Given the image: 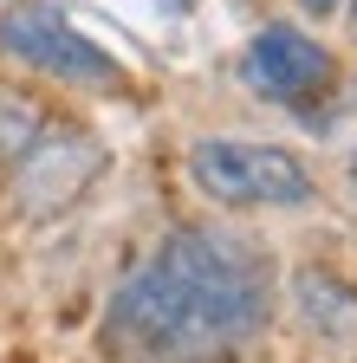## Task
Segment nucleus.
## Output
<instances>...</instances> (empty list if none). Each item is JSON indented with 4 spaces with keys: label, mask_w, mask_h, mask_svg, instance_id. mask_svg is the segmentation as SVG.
<instances>
[{
    "label": "nucleus",
    "mask_w": 357,
    "mask_h": 363,
    "mask_svg": "<svg viewBox=\"0 0 357 363\" xmlns=\"http://www.w3.org/2000/svg\"><path fill=\"white\" fill-rule=\"evenodd\" d=\"M266 259L228 234L182 227L111 298L104 344L123 363H214L266 325Z\"/></svg>",
    "instance_id": "f257e3e1"
},
{
    "label": "nucleus",
    "mask_w": 357,
    "mask_h": 363,
    "mask_svg": "<svg viewBox=\"0 0 357 363\" xmlns=\"http://www.w3.org/2000/svg\"><path fill=\"white\" fill-rule=\"evenodd\" d=\"M189 175L208 201L228 208H299L312 195V175L292 150L280 143H234V136H208L189 150Z\"/></svg>",
    "instance_id": "f03ea898"
},
{
    "label": "nucleus",
    "mask_w": 357,
    "mask_h": 363,
    "mask_svg": "<svg viewBox=\"0 0 357 363\" xmlns=\"http://www.w3.org/2000/svg\"><path fill=\"white\" fill-rule=\"evenodd\" d=\"M0 45L13 59L53 72V78H78V84H117V59L104 45H92L78 26H65L53 7H20L0 20Z\"/></svg>",
    "instance_id": "7ed1b4c3"
},
{
    "label": "nucleus",
    "mask_w": 357,
    "mask_h": 363,
    "mask_svg": "<svg viewBox=\"0 0 357 363\" xmlns=\"http://www.w3.org/2000/svg\"><path fill=\"white\" fill-rule=\"evenodd\" d=\"M241 78L260 91V98H273V104H305L312 91L331 84V52L319 39H305L299 26H266L247 45Z\"/></svg>",
    "instance_id": "20e7f679"
},
{
    "label": "nucleus",
    "mask_w": 357,
    "mask_h": 363,
    "mask_svg": "<svg viewBox=\"0 0 357 363\" xmlns=\"http://www.w3.org/2000/svg\"><path fill=\"white\" fill-rule=\"evenodd\" d=\"M104 169V150L92 136H72V130H39L33 143L20 150V201L33 214H53L72 195H84V182Z\"/></svg>",
    "instance_id": "39448f33"
},
{
    "label": "nucleus",
    "mask_w": 357,
    "mask_h": 363,
    "mask_svg": "<svg viewBox=\"0 0 357 363\" xmlns=\"http://www.w3.org/2000/svg\"><path fill=\"white\" fill-rule=\"evenodd\" d=\"M299 305L312 318V331H325V337H351L357 331V298L338 279H325V272H299Z\"/></svg>",
    "instance_id": "423d86ee"
},
{
    "label": "nucleus",
    "mask_w": 357,
    "mask_h": 363,
    "mask_svg": "<svg viewBox=\"0 0 357 363\" xmlns=\"http://www.w3.org/2000/svg\"><path fill=\"white\" fill-rule=\"evenodd\" d=\"M46 130V117H39V104H26L20 91H0V156H20L33 136Z\"/></svg>",
    "instance_id": "0eeeda50"
},
{
    "label": "nucleus",
    "mask_w": 357,
    "mask_h": 363,
    "mask_svg": "<svg viewBox=\"0 0 357 363\" xmlns=\"http://www.w3.org/2000/svg\"><path fill=\"white\" fill-rule=\"evenodd\" d=\"M156 7H169V13H182V7H195V0H156Z\"/></svg>",
    "instance_id": "6e6552de"
},
{
    "label": "nucleus",
    "mask_w": 357,
    "mask_h": 363,
    "mask_svg": "<svg viewBox=\"0 0 357 363\" xmlns=\"http://www.w3.org/2000/svg\"><path fill=\"white\" fill-rule=\"evenodd\" d=\"M305 7H312V13H331V7H338V0H305Z\"/></svg>",
    "instance_id": "1a4fd4ad"
},
{
    "label": "nucleus",
    "mask_w": 357,
    "mask_h": 363,
    "mask_svg": "<svg viewBox=\"0 0 357 363\" xmlns=\"http://www.w3.org/2000/svg\"><path fill=\"white\" fill-rule=\"evenodd\" d=\"M351 175H357V156H351Z\"/></svg>",
    "instance_id": "9d476101"
}]
</instances>
